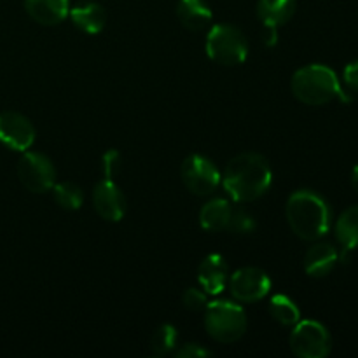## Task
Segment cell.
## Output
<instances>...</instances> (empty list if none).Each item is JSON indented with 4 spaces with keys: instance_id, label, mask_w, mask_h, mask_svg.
<instances>
[{
    "instance_id": "6da1fadb",
    "label": "cell",
    "mask_w": 358,
    "mask_h": 358,
    "mask_svg": "<svg viewBox=\"0 0 358 358\" xmlns=\"http://www.w3.org/2000/svg\"><path fill=\"white\" fill-rule=\"evenodd\" d=\"M273 171L268 159L257 152H243L227 163L222 185L229 198L236 203H250L268 192Z\"/></svg>"
},
{
    "instance_id": "7a4b0ae2",
    "label": "cell",
    "mask_w": 358,
    "mask_h": 358,
    "mask_svg": "<svg viewBox=\"0 0 358 358\" xmlns=\"http://www.w3.org/2000/svg\"><path fill=\"white\" fill-rule=\"evenodd\" d=\"M287 222L301 240L315 241L327 234L332 210L324 196L310 189H299L287 201Z\"/></svg>"
},
{
    "instance_id": "3957f363",
    "label": "cell",
    "mask_w": 358,
    "mask_h": 358,
    "mask_svg": "<svg viewBox=\"0 0 358 358\" xmlns=\"http://www.w3.org/2000/svg\"><path fill=\"white\" fill-rule=\"evenodd\" d=\"M290 87L297 100L306 105H313V107L331 103L334 100H353L343 91L334 70L325 65H318V63L297 70L290 80Z\"/></svg>"
},
{
    "instance_id": "277c9868",
    "label": "cell",
    "mask_w": 358,
    "mask_h": 358,
    "mask_svg": "<svg viewBox=\"0 0 358 358\" xmlns=\"http://www.w3.org/2000/svg\"><path fill=\"white\" fill-rule=\"evenodd\" d=\"M205 327L210 338L229 345L243 338L247 317L241 306L229 301H213L205 308Z\"/></svg>"
},
{
    "instance_id": "5b68a950",
    "label": "cell",
    "mask_w": 358,
    "mask_h": 358,
    "mask_svg": "<svg viewBox=\"0 0 358 358\" xmlns=\"http://www.w3.org/2000/svg\"><path fill=\"white\" fill-rule=\"evenodd\" d=\"M206 55L219 65H241L248 56V42L240 28L227 23L213 24L206 35Z\"/></svg>"
},
{
    "instance_id": "8992f818",
    "label": "cell",
    "mask_w": 358,
    "mask_h": 358,
    "mask_svg": "<svg viewBox=\"0 0 358 358\" xmlns=\"http://www.w3.org/2000/svg\"><path fill=\"white\" fill-rule=\"evenodd\" d=\"M290 350L301 358H324L331 353L332 339L327 329L315 320H303L294 325Z\"/></svg>"
},
{
    "instance_id": "52a82bcc",
    "label": "cell",
    "mask_w": 358,
    "mask_h": 358,
    "mask_svg": "<svg viewBox=\"0 0 358 358\" xmlns=\"http://www.w3.org/2000/svg\"><path fill=\"white\" fill-rule=\"evenodd\" d=\"M17 178L27 191L44 194L55 185L56 168L45 154L24 152L17 161Z\"/></svg>"
},
{
    "instance_id": "ba28073f",
    "label": "cell",
    "mask_w": 358,
    "mask_h": 358,
    "mask_svg": "<svg viewBox=\"0 0 358 358\" xmlns=\"http://www.w3.org/2000/svg\"><path fill=\"white\" fill-rule=\"evenodd\" d=\"M180 177L189 192L196 196H208L219 187L220 173L215 164L201 154H191L180 166Z\"/></svg>"
},
{
    "instance_id": "9c48e42d",
    "label": "cell",
    "mask_w": 358,
    "mask_h": 358,
    "mask_svg": "<svg viewBox=\"0 0 358 358\" xmlns=\"http://www.w3.org/2000/svg\"><path fill=\"white\" fill-rule=\"evenodd\" d=\"M231 294L240 303H257L264 299L271 290V280L268 273L259 268H241L229 278Z\"/></svg>"
},
{
    "instance_id": "30bf717a",
    "label": "cell",
    "mask_w": 358,
    "mask_h": 358,
    "mask_svg": "<svg viewBox=\"0 0 358 358\" xmlns=\"http://www.w3.org/2000/svg\"><path fill=\"white\" fill-rule=\"evenodd\" d=\"M0 142L21 152L30 149L35 142V128L30 119L16 110L0 112Z\"/></svg>"
},
{
    "instance_id": "8fae6325",
    "label": "cell",
    "mask_w": 358,
    "mask_h": 358,
    "mask_svg": "<svg viewBox=\"0 0 358 358\" xmlns=\"http://www.w3.org/2000/svg\"><path fill=\"white\" fill-rule=\"evenodd\" d=\"M93 208L107 222H119L126 215V198L112 178H103L94 185Z\"/></svg>"
},
{
    "instance_id": "7c38bea8",
    "label": "cell",
    "mask_w": 358,
    "mask_h": 358,
    "mask_svg": "<svg viewBox=\"0 0 358 358\" xmlns=\"http://www.w3.org/2000/svg\"><path fill=\"white\" fill-rule=\"evenodd\" d=\"M227 282H229V268H227L222 255H206L198 268L199 287L210 296H217L226 289Z\"/></svg>"
},
{
    "instance_id": "4fadbf2b",
    "label": "cell",
    "mask_w": 358,
    "mask_h": 358,
    "mask_svg": "<svg viewBox=\"0 0 358 358\" xmlns=\"http://www.w3.org/2000/svg\"><path fill=\"white\" fill-rule=\"evenodd\" d=\"M24 10L38 24L52 27L69 16V0H24Z\"/></svg>"
},
{
    "instance_id": "5bb4252c",
    "label": "cell",
    "mask_w": 358,
    "mask_h": 358,
    "mask_svg": "<svg viewBox=\"0 0 358 358\" xmlns=\"http://www.w3.org/2000/svg\"><path fill=\"white\" fill-rule=\"evenodd\" d=\"M338 259V250L331 243L320 241L308 248L306 255H304V271L311 278H324L334 269Z\"/></svg>"
},
{
    "instance_id": "9a60e30c",
    "label": "cell",
    "mask_w": 358,
    "mask_h": 358,
    "mask_svg": "<svg viewBox=\"0 0 358 358\" xmlns=\"http://www.w3.org/2000/svg\"><path fill=\"white\" fill-rule=\"evenodd\" d=\"M73 27L90 35L100 34L107 23V13L96 2H80L69 10Z\"/></svg>"
},
{
    "instance_id": "2e32d148",
    "label": "cell",
    "mask_w": 358,
    "mask_h": 358,
    "mask_svg": "<svg viewBox=\"0 0 358 358\" xmlns=\"http://www.w3.org/2000/svg\"><path fill=\"white\" fill-rule=\"evenodd\" d=\"M177 17L187 30L203 31L212 24L213 14L205 0H178Z\"/></svg>"
},
{
    "instance_id": "e0dca14e",
    "label": "cell",
    "mask_w": 358,
    "mask_h": 358,
    "mask_svg": "<svg viewBox=\"0 0 358 358\" xmlns=\"http://www.w3.org/2000/svg\"><path fill=\"white\" fill-rule=\"evenodd\" d=\"M296 0H259L257 2V17L266 28L283 27L292 20L296 14Z\"/></svg>"
},
{
    "instance_id": "ac0fdd59",
    "label": "cell",
    "mask_w": 358,
    "mask_h": 358,
    "mask_svg": "<svg viewBox=\"0 0 358 358\" xmlns=\"http://www.w3.org/2000/svg\"><path fill=\"white\" fill-rule=\"evenodd\" d=\"M231 210H233V206H231L229 201H226V199H212V201H208L206 205H203L201 212H199V224H201L203 229L212 231V233L226 229Z\"/></svg>"
},
{
    "instance_id": "d6986e66",
    "label": "cell",
    "mask_w": 358,
    "mask_h": 358,
    "mask_svg": "<svg viewBox=\"0 0 358 358\" xmlns=\"http://www.w3.org/2000/svg\"><path fill=\"white\" fill-rule=\"evenodd\" d=\"M336 238L343 248L355 250L358 248V205L350 206L339 215L336 222Z\"/></svg>"
},
{
    "instance_id": "ffe728a7",
    "label": "cell",
    "mask_w": 358,
    "mask_h": 358,
    "mask_svg": "<svg viewBox=\"0 0 358 358\" xmlns=\"http://www.w3.org/2000/svg\"><path fill=\"white\" fill-rule=\"evenodd\" d=\"M269 315L285 327H294L301 320V311L297 304L283 294L273 297L271 303H269Z\"/></svg>"
},
{
    "instance_id": "44dd1931",
    "label": "cell",
    "mask_w": 358,
    "mask_h": 358,
    "mask_svg": "<svg viewBox=\"0 0 358 358\" xmlns=\"http://www.w3.org/2000/svg\"><path fill=\"white\" fill-rule=\"evenodd\" d=\"M52 198L56 205L63 210H79L84 203V192L73 182H59L52 185Z\"/></svg>"
},
{
    "instance_id": "7402d4cb",
    "label": "cell",
    "mask_w": 358,
    "mask_h": 358,
    "mask_svg": "<svg viewBox=\"0 0 358 358\" xmlns=\"http://www.w3.org/2000/svg\"><path fill=\"white\" fill-rule=\"evenodd\" d=\"M177 329L170 324H164L161 327L156 329V332L150 338V352L156 357H164L168 353L173 352V348L177 346Z\"/></svg>"
},
{
    "instance_id": "603a6c76",
    "label": "cell",
    "mask_w": 358,
    "mask_h": 358,
    "mask_svg": "<svg viewBox=\"0 0 358 358\" xmlns=\"http://www.w3.org/2000/svg\"><path fill=\"white\" fill-rule=\"evenodd\" d=\"M226 229L231 234H250L255 229V220L247 210L243 208H233L231 210L229 220H227Z\"/></svg>"
},
{
    "instance_id": "cb8c5ba5",
    "label": "cell",
    "mask_w": 358,
    "mask_h": 358,
    "mask_svg": "<svg viewBox=\"0 0 358 358\" xmlns=\"http://www.w3.org/2000/svg\"><path fill=\"white\" fill-rule=\"evenodd\" d=\"M182 303L189 311H205V308L208 306V294L203 289L191 287L182 294Z\"/></svg>"
},
{
    "instance_id": "d4e9b609",
    "label": "cell",
    "mask_w": 358,
    "mask_h": 358,
    "mask_svg": "<svg viewBox=\"0 0 358 358\" xmlns=\"http://www.w3.org/2000/svg\"><path fill=\"white\" fill-rule=\"evenodd\" d=\"M212 352L206 348H203L198 343H187V345H182L180 348H177L173 352L175 358H201V357H210Z\"/></svg>"
},
{
    "instance_id": "484cf974",
    "label": "cell",
    "mask_w": 358,
    "mask_h": 358,
    "mask_svg": "<svg viewBox=\"0 0 358 358\" xmlns=\"http://www.w3.org/2000/svg\"><path fill=\"white\" fill-rule=\"evenodd\" d=\"M119 163H121V156H119L117 150H108V152H105L103 161H101L105 178L114 177L115 171L119 170Z\"/></svg>"
},
{
    "instance_id": "4316f807",
    "label": "cell",
    "mask_w": 358,
    "mask_h": 358,
    "mask_svg": "<svg viewBox=\"0 0 358 358\" xmlns=\"http://www.w3.org/2000/svg\"><path fill=\"white\" fill-rule=\"evenodd\" d=\"M343 79H345L346 86H348L350 90L358 91V62L348 63V65H346L345 72H343Z\"/></svg>"
},
{
    "instance_id": "83f0119b",
    "label": "cell",
    "mask_w": 358,
    "mask_h": 358,
    "mask_svg": "<svg viewBox=\"0 0 358 358\" xmlns=\"http://www.w3.org/2000/svg\"><path fill=\"white\" fill-rule=\"evenodd\" d=\"M276 42H278V30L276 28H266L264 44L268 48H273V45H276Z\"/></svg>"
},
{
    "instance_id": "f1b7e54d",
    "label": "cell",
    "mask_w": 358,
    "mask_h": 358,
    "mask_svg": "<svg viewBox=\"0 0 358 358\" xmlns=\"http://www.w3.org/2000/svg\"><path fill=\"white\" fill-rule=\"evenodd\" d=\"M352 185H353V189L358 192V164L353 168V171H352Z\"/></svg>"
}]
</instances>
